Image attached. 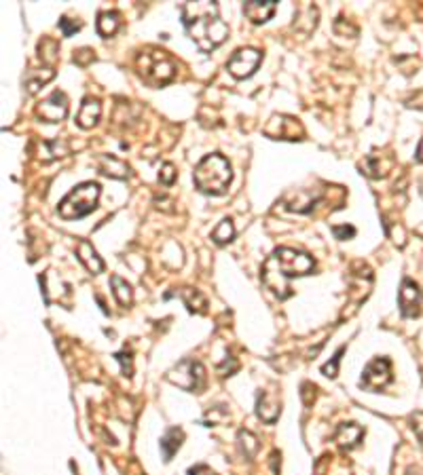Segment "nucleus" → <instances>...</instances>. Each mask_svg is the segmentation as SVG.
<instances>
[{"mask_svg": "<svg viewBox=\"0 0 423 475\" xmlns=\"http://www.w3.org/2000/svg\"><path fill=\"white\" fill-rule=\"evenodd\" d=\"M277 9L275 0H252L244 4V15L252 21V23H264L273 17Z\"/></svg>", "mask_w": 423, "mask_h": 475, "instance_id": "nucleus-12", "label": "nucleus"}, {"mask_svg": "<svg viewBox=\"0 0 423 475\" xmlns=\"http://www.w3.org/2000/svg\"><path fill=\"white\" fill-rule=\"evenodd\" d=\"M91 60H93V51H91V49H79V51H75V62H77V64L85 66V64H89Z\"/></svg>", "mask_w": 423, "mask_h": 475, "instance_id": "nucleus-30", "label": "nucleus"}, {"mask_svg": "<svg viewBox=\"0 0 423 475\" xmlns=\"http://www.w3.org/2000/svg\"><path fill=\"white\" fill-rule=\"evenodd\" d=\"M333 233H335V237L338 241H345L347 237H355V229L353 226H333Z\"/></svg>", "mask_w": 423, "mask_h": 475, "instance_id": "nucleus-29", "label": "nucleus"}, {"mask_svg": "<svg viewBox=\"0 0 423 475\" xmlns=\"http://www.w3.org/2000/svg\"><path fill=\"white\" fill-rule=\"evenodd\" d=\"M117 359L123 364V374H125V376H132V355L123 351V353L117 355Z\"/></svg>", "mask_w": 423, "mask_h": 475, "instance_id": "nucleus-31", "label": "nucleus"}, {"mask_svg": "<svg viewBox=\"0 0 423 475\" xmlns=\"http://www.w3.org/2000/svg\"><path fill=\"white\" fill-rule=\"evenodd\" d=\"M233 235H235V229H233V222L229 218H225L212 233V239L218 243V245H225L229 241H233Z\"/></svg>", "mask_w": 423, "mask_h": 475, "instance_id": "nucleus-22", "label": "nucleus"}, {"mask_svg": "<svg viewBox=\"0 0 423 475\" xmlns=\"http://www.w3.org/2000/svg\"><path fill=\"white\" fill-rule=\"evenodd\" d=\"M182 23L203 53L214 51L229 36V26L220 19L216 2H186L182 6Z\"/></svg>", "mask_w": 423, "mask_h": 475, "instance_id": "nucleus-2", "label": "nucleus"}, {"mask_svg": "<svg viewBox=\"0 0 423 475\" xmlns=\"http://www.w3.org/2000/svg\"><path fill=\"white\" fill-rule=\"evenodd\" d=\"M423 294L419 285L411 279L402 281L400 294H398V302H400V311L405 317H417L422 311Z\"/></svg>", "mask_w": 423, "mask_h": 475, "instance_id": "nucleus-11", "label": "nucleus"}, {"mask_svg": "<svg viewBox=\"0 0 423 475\" xmlns=\"http://www.w3.org/2000/svg\"><path fill=\"white\" fill-rule=\"evenodd\" d=\"M53 77H55V70H53V68H47L43 75H36V77L30 75V77L26 79V87H28L30 93H38V89H41L45 82H49Z\"/></svg>", "mask_w": 423, "mask_h": 475, "instance_id": "nucleus-23", "label": "nucleus"}, {"mask_svg": "<svg viewBox=\"0 0 423 475\" xmlns=\"http://www.w3.org/2000/svg\"><path fill=\"white\" fill-rule=\"evenodd\" d=\"M77 251H79V260L85 264V268L91 273V275H100L104 271V262L102 258L97 256V251L93 249V245L89 241H79L77 245Z\"/></svg>", "mask_w": 423, "mask_h": 475, "instance_id": "nucleus-15", "label": "nucleus"}, {"mask_svg": "<svg viewBox=\"0 0 423 475\" xmlns=\"http://www.w3.org/2000/svg\"><path fill=\"white\" fill-rule=\"evenodd\" d=\"M188 475H218L216 471H212L208 465H197V467H191Z\"/></svg>", "mask_w": 423, "mask_h": 475, "instance_id": "nucleus-32", "label": "nucleus"}, {"mask_svg": "<svg viewBox=\"0 0 423 475\" xmlns=\"http://www.w3.org/2000/svg\"><path fill=\"white\" fill-rule=\"evenodd\" d=\"M264 133L273 140H303L305 131L301 127V123L292 116H273L267 127H264Z\"/></svg>", "mask_w": 423, "mask_h": 475, "instance_id": "nucleus-10", "label": "nucleus"}, {"mask_svg": "<svg viewBox=\"0 0 423 475\" xmlns=\"http://www.w3.org/2000/svg\"><path fill=\"white\" fill-rule=\"evenodd\" d=\"M119 26H121V15L117 11H104V13L97 15V32H100V36H104V38L114 36Z\"/></svg>", "mask_w": 423, "mask_h": 475, "instance_id": "nucleus-19", "label": "nucleus"}, {"mask_svg": "<svg viewBox=\"0 0 423 475\" xmlns=\"http://www.w3.org/2000/svg\"><path fill=\"white\" fill-rule=\"evenodd\" d=\"M411 427H413L415 435L419 437V442H422L423 446V412H415V414L411 416Z\"/></svg>", "mask_w": 423, "mask_h": 475, "instance_id": "nucleus-28", "label": "nucleus"}, {"mask_svg": "<svg viewBox=\"0 0 423 475\" xmlns=\"http://www.w3.org/2000/svg\"><path fill=\"white\" fill-rule=\"evenodd\" d=\"M58 28L62 30V34H64V36H73L75 32H79V30H81V23H79V21H75V19H70V17H62V19L58 21Z\"/></svg>", "mask_w": 423, "mask_h": 475, "instance_id": "nucleus-25", "label": "nucleus"}, {"mask_svg": "<svg viewBox=\"0 0 423 475\" xmlns=\"http://www.w3.org/2000/svg\"><path fill=\"white\" fill-rule=\"evenodd\" d=\"M100 114H102L100 99L97 97H85L83 104H81V110H79V116H77V123L83 129H91L100 121Z\"/></svg>", "mask_w": 423, "mask_h": 475, "instance_id": "nucleus-14", "label": "nucleus"}, {"mask_svg": "<svg viewBox=\"0 0 423 475\" xmlns=\"http://www.w3.org/2000/svg\"><path fill=\"white\" fill-rule=\"evenodd\" d=\"M173 180H176V167L171 165V163H166L164 167H161V173H159V182L161 184H173Z\"/></svg>", "mask_w": 423, "mask_h": 475, "instance_id": "nucleus-27", "label": "nucleus"}, {"mask_svg": "<svg viewBox=\"0 0 423 475\" xmlns=\"http://www.w3.org/2000/svg\"><path fill=\"white\" fill-rule=\"evenodd\" d=\"M362 437H364V429L360 425H355V422H343V425H338L337 433H335V442H337L341 448H345V450L355 448L362 442Z\"/></svg>", "mask_w": 423, "mask_h": 475, "instance_id": "nucleus-13", "label": "nucleus"}, {"mask_svg": "<svg viewBox=\"0 0 423 475\" xmlns=\"http://www.w3.org/2000/svg\"><path fill=\"white\" fill-rule=\"evenodd\" d=\"M136 68H138L140 79L149 82L151 87H164L176 77V66H173L171 58L166 51H159V49H146V51L138 53Z\"/></svg>", "mask_w": 423, "mask_h": 475, "instance_id": "nucleus-4", "label": "nucleus"}, {"mask_svg": "<svg viewBox=\"0 0 423 475\" xmlns=\"http://www.w3.org/2000/svg\"><path fill=\"white\" fill-rule=\"evenodd\" d=\"M345 353V346H341L337 351V355L333 357V361L331 364H326L324 368H322V372L326 374V376H331V378H335L338 374V364H341V355Z\"/></svg>", "mask_w": 423, "mask_h": 475, "instance_id": "nucleus-26", "label": "nucleus"}, {"mask_svg": "<svg viewBox=\"0 0 423 475\" xmlns=\"http://www.w3.org/2000/svg\"><path fill=\"white\" fill-rule=\"evenodd\" d=\"M256 412L264 422H275L279 416V403L269 393H258L256 397Z\"/></svg>", "mask_w": 423, "mask_h": 475, "instance_id": "nucleus-16", "label": "nucleus"}, {"mask_svg": "<svg viewBox=\"0 0 423 475\" xmlns=\"http://www.w3.org/2000/svg\"><path fill=\"white\" fill-rule=\"evenodd\" d=\"M193 180L197 188L205 195H225L233 180V171L229 160L223 155H208L195 167Z\"/></svg>", "mask_w": 423, "mask_h": 475, "instance_id": "nucleus-3", "label": "nucleus"}, {"mask_svg": "<svg viewBox=\"0 0 423 475\" xmlns=\"http://www.w3.org/2000/svg\"><path fill=\"white\" fill-rule=\"evenodd\" d=\"M36 116L45 123H60L68 116V97L64 91H53L45 102L38 104Z\"/></svg>", "mask_w": 423, "mask_h": 475, "instance_id": "nucleus-9", "label": "nucleus"}, {"mask_svg": "<svg viewBox=\"0 0 423 475\" xmlns=\"http://www.w3.org/2000/svg\"><path fill=\"white\" fill-rule=\"evenodd\" d=\"M318 201H320V195H311L309 190H301V192H296V197L292 201H288V209L299 212V214H307L316 207Z\"/></svg>", "mask_w": 423, "mask_h": 475, "instance_id": "nucleus-20", "label": "nucleus"}, {"mask_svg": "<svg viewBox=\"0 0 423 475\" xmlns=\"http://www.w3.org/2000/svg\"><path fill=\"white\" fill-rule=\"evenodd\" d=\"M110 285H112V294H114V298H117V302L121 307L132 305V285L127 281H123L119 275H112L110 277Z\"/></svg>", "mask_w": 423, "mask_h": 475, "instance_id": "nucleus-21", "label": "nucleus"}, {"mask_svg": "<svg viewBox=\"0 0 423 475\" xmlns=\"http://www.w3.org/2000/svg\"><path fill=\"white\" fill-rule=\"evenodd\" d=\"M262 62V53L258 49L252 47H246V49H240L235 51L229 62H227V70L235 77V79H248L252 77L258 68V64Z\"/></svg>", "mask_w": 423, "mask_h": 475, "instance_id": "nucleus-7", "label": "nucleus"}, {"mask_svg": "<svg viewBox=\"0 0 423 475\" xmlns=\"http://www.w3.org/2000/svg\"><path fill=\"white\" fill-rule=\"evenodd\" d=\"M417 160H422L423 163V140L422 144H419V148H417Z\"/></svg>", "mask_w": 423, "mask_h": 475, "instance_id": "nucleus-33", "label": "nucleus"}, {"mask_svg": "<svg viewBox=\"0 0 423 475\" xmlns=\"http://www.w3.org/2000/svg\"><path fill=\"white\" fill-rule=\"evenodd\" d=\"M182 439H184V431L178 429V427H171L168 433L161 437V452H164V461L166 463L171 461V457L178 452V448L182 446Z\"/></svg>", "mask_w": 423, "mask_h": 475, "instance_id": "nucleus-18", "label": "nucleus"}, {"mask_svg": "<svg viewBox=\"0 0 423 475\" xmlns=\"http://www.w3.org/2000/svg\"><path fill=\"white\" fill-rule=\"evenodd\" d=\"M240 444H242L244 454H246L248 459L258 450V442H256V437H254L250 431H240Z\"/></svg>", "mask_w": 423, "mask_h": 475, "instance_id": "nucleus-24", "label": "nucleus"}, {"mask_svg": "<svg viewBox=\"0 0 423 475\" xmlns=\"http://www.w3.org/2000/svg\"><path fill=\"white\" fill-rule=\"evenodd\" d=\"M390 383H392V361L385 357L373 359L362 372V387H366L368 391H379Z\"/></svg>", "mask_w": 423, "mask_h": 475, "instance_id": "nucleus-8", "label": "nucleus"}, {"mask_svg": "<svg viewBox=\"0 0 423 475\" xmlns=\"http://www.w3.org/2000/svg\"><path fill=\"white\" fill-rule=\"evenodd\" d=\"M97 199H100V184L97 182H83L62 199V203L58 207V214L64 220H81L97 207Z\"/></svg>", "mask_w": 423, "mask_h": 475, "instance_id": "nucleus-5", "label": "nucleus"}, {"mask_svg": "<svg viewBox=\"0 0 423 475\" xmlns=\"http://www.w3.org/2000/svg\"><path fill=\"white\" fill-rule=\"evenodd\" d=\"M100 171L104 175H110V178H117V180H125L129 175V167L114 157H108V155H102L100 157Z\"/></svg>", "mask_w": 423, "mask_h": 475, "instance_id": "nucleus-17", "label": "nucleus"}, {"mask_svg": "<svg viewBox=\"0 0 423 475\" xmlns=\"http://www.w3.org/2000/svg\"><path fill=\"white\" fill-rule=\"evenodd\" d=\"M314 268H316V260L309 253L292 249V247H279L262 264V281L271 290L273 296H277L279 300H286L288 296H292L290 279L311 275Z\"/></svg>", "mask_w": 423, "mask_h": 475, "instance_id": "nucleus-1", "label": "nucleus"}, {"mask_svg": "<svg viewBox=\"0 0 423 475\" xmlns=\"http://www.w3.org/2000/svg\"><path fill=\"white\" fill-rule=\"evenodd\" d=\"M168 378L173 385H178L180 389L191 391V393H201L205 389V381H208L205 378V368L199 361H193V359L180 361L169 372Z\"/></svg>", "mask_w": 423, "mask_h": 475, "instance_id": "nucleus-6", "label": "nucleus"}]
</instances>
